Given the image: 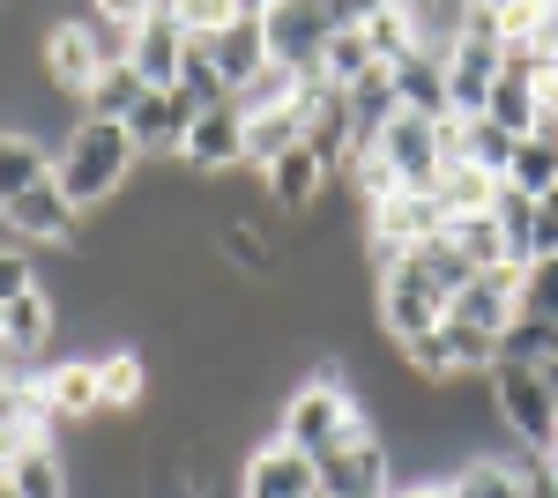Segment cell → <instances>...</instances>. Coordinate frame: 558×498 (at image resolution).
Here are the masks:
<instances>
[{
  "mask_svg": "<svg viewBox=\"0 0 558 498\" xmlns=\"http://www.w3.org/2000/svg\"><path fill=\"white\" fill-rule=\"evenodd\" d=\"M142 171V149L120 120H75L60 142H52V186L68 194L75 216L105 208L112 194H128V179Z\"/></svg>",
  "mask_w": 558,
  "mask_h": 498,
  "instance_id": "cell-1",
  "label": "cell"
},
{
  "mask_svg": "<svg viewBox=\"0 0 558 498\" xmlns=\"http://www.w3.org/2000/svg\"><path fill=\"white\" fill-rule=\"evenodd\" d=\"M357 424H373V410L357 402V387L343 379V365H313L283 387V410H276V439L299 447V454H328L336 439H350Z\"/></svg>",
  "mask_w": 558,
  "mask_h": 498,
  "instance_id": "cell-2",
  "label": "cell"
},
{
  "mask_svg": "<svg viewBox=\"0 0 558 498\" xmlns=\"http://www.w3.org/2000/svg\"><path fill=\"white\" fill-rule=\"evenodd\" d=\"M484 394H492V416H499V432L514 447H529V454H551L558 447V402H551L544 365H492Z\"/></svg>",
  "mask_w": 558,
  "mask_h": 498,
  "instance_id": "cell-3",
  "label": "cell"
},
{
  "mask_svg": "<svg viewBox=\"0 0 558 498\" xmlns=\"http://www.w3.org/2000/svg\"><path fill=\"white\" fill-rule=\"evenodd\" d=\"M313 476H320V498H387L395 491V447L380 439V424H357L328 454H313Z\"/></svg>",
  "mask_w": 558,
  "mask_h": 498,
  "instance_id": "cell-4",
  "label": "cell"
},
{
  "mask_svg": "<svg viewBox=\"0 0 558 498\" xmlns=\"http://www.w3.org/2000/svg\"><path fill=\"white\" fill-rule=\"evenodd\" d=\"M260 38H268V60L276 68H291L305 83H320V52L336 38V23H328V0H276L268 15H260Z\"/></svg>",
  "mask_w": 558,
  "mask_h": 498,
  "instance_id": "cell-5",
  "label": "cell"
},
{
  "mask_svg": "<svg viewBox=\"0 0 558 498\" xmlns=\"http://www.w3.org/2000/svg\"><path fill=\"white\" fill-rule=\"evenodd\" d=\"M373 320H380V335L395 350H410V342H425L447 320V297L425 291L402 260H387V268H373Z\"/></svg>",
  "mask_w": 558,
  "mask_h": 498,
  "instance_id": "cell-6",
  "label": "cell"
},
{
  "mask_svg": "<svg viewBox=\"0 0 558 498\" xmlns=\"http://www.w3.org/2000/svg\"><path fill=\"white\" fill-rule=\"evenodd\" d=\"M373 157H380V171L402 194H432V186H439V120L395 112V126L373 142Z\"/></svg>",
  "mask_w": 558,
  "mask_h": 498,
  "instance_id": "cell-7",
  "label": "cell"
},
{
  "mask_svg": "<svg viewBox=\"0 0 558 498\" xmlns=\"http://www.w3.org/2000/svg\"><path fill=\"white\" fill-rule=\"evenodd\" d=\"M239 498H320V476H313V454L283 447V439H260L239 461Z\"/></svg>",
  "mask_w": 558,
  "mask_h": 498,
  "instance_id": "cell-8",
  "label": "cell"
},
{
  "mask_svg": "<svg viewBox=\"0 0 558 498\" xmlns=\"http://www.w3.org/2000/svg\"><path fill=\"white\" fill-rule=\"evenodd\" d=\"M0 223H8L15 246H75V239H83V216L68 208V194H60L52 179L31 186V194H15V202L0 208Z\"/></svg>",
  "mask_w": 558,
  "mask_h": 498,
  "instance_id": "cell-9",
  "label": "cell"
},
{
  "mask_svg": "<svg viewBox=\"0 0 558 498\" xmlns=\"http://www.w3.org/2000/svg\"><path fill=\"white\" fill-rule=\"evenodd\" d=\"M521 313V268H476L462 291L447 297V320H462V328H476V335H507V320Z\"/></svg>",
  "mask_w": 558,
  "mask_h": 498,
  "instance_id": "cell-10",
  "label": "cell"
},
{
  "mask_svg": "<svg viewBox=\"0 0 558 498\" xmlns=\"http://www.w3.org/2000/svg\"><path fill=\"white\" fill-rule=\"evenodd\" d=\"M179 60H186V31H179L172 0H165V8H149V15L128 31V68L149 89H172L179 83Z\"/></svg>",
  "mask_w": 558,
  "mask_h": 498,
  "instance_id": "cell-11",
  "label": "cell"
},
{
  "mask_svg": "<svg viewBox=\"0 0 558 498\" xmlns=\"http://www.w3.org/2000/svg\"><path fill=\"white\" fill-rule=\"evenodd\" d=\"M179 165L186 171H239L246 165V120H239L231 105L194 112V120H186V142H179Z\"/></svg>",
  "mask_w": 558,
  "mask_h": 498,
  "instance_id": "cell-12",
  "label": "cell"
},
{
  "mask_svg": "<svg viewBox=\"0 0 558 498\" xmlns=\"http://www.w3.org/2000/svg\"><path fill=\"white\" fill-rule=\"evenodd\" d=\"M299 126H305V149H313L328 171L350 165V105H343L336 83H305L299 89Z\"/></svg>",
  "mask_w": 558,
  "mask_h": 498,
  "instance_id": "cell-13",
  "label": "cell"
},
{
  "mask_svg": "<svg viewBox=\"0 0 558 498\" xmlns=\"http://www.w3.org/2000/svg\"><path fill=\"white\" fill-rule=\"evenodd\" d=\"M52 335H60V305H52L45 283H31L23 297L0 305V342H8L23 365H45V342H52Z\"/></svg>",
  "mask_w": 558,
  "mask_h": 498,
  "instance_id": "cell-14",
  "label": "cell"
},
{
  "mask_svg": "<svg viewBox=\"0 0 558 498\" xmlns=\"http://www.w3.org/2000/svg\"><path fill=\"white\" fill-rule=\"evenodd\" d=\"M202 52H209V68L223 75V83H254L260 68H268V38H260V15H231V23H216L209 38H194Z\"/></svg>",
  "mask_w": 558,
  "mask_h": 498,
  "instance_id": "cell-15",
  "label": "cell"
},
{
  "mask_svg": "<svg viewBox=\"0 0 558 498\" xmlns=\"http://www.w3.org/2000/svg\"><path fill=\"white\" fill-rule=\"evenodd\" d=\"M343 105H350V157H365L387 126H395V112H402V97H395V75H387V68H365V75L343 89Z\"/></svg>",
  "mask_w": 558,
  "mask_h": 498,
  "instance_id": "cell-16",
  "label": "cell"
},
{
  "mask_svg": "<svg viewBox=\"0 0 558 498\" xmlns=\"http://www.w3.org/2000/svg\"><path fill=\"white\" fill-rule=\"evenodd\" d=\"M260 186H268V202L283 208V216H313V202L336 186V171H328V165H320V157L299 142L291 157H276V165L260 171Z\"/></svg>",
  "mask_w": 558,
  "mask_h": 498,
  "instance_id": "cell-17",
  "label": "cell"
},
{
  "mask_svg": "<svg viewBox=\"0 0 558 498\" xmlns=\"http://www.w3.org/2000/svg\"><path fill=\"white\" fill-rule=\"evenodd\" d=\"M186 120H194V105H186L179 89H149V97L134 105V120H128L134 149H142V165H149V157H179V142H186Z\"/></svg>",
  "mask_w": 558,
  "mask_h": 498,
  "instance_id": "cell-18",
  "label": "cell"
},
{
  "mask_svg": "<svg viewBox=\"0 0 558 498\" xmlns=\"http://www.w3.org/2000/svg\"><path fill=\"white\" fill-rule=\"evenodd\" d=\"M387 75H395V97H402V112H417V120H447V60H439V45H417V52H402Z\"/></svg>",
  "mask_w": 558,
  "mask_h": 498,
  "instance_id": "cell-19",
  "label": "cell"
},
{
  "mask_svg": "<svg viewBox=\"0 0 558 498\" xmlns=\"http://www.w3.org/2000/svg\"><path fill=\"white\" fill-rule=\"evenodd\" d=\"M89 365H97V402H105V416H134L149 402V357H142L134 342H112V350L89 357Z\"/></svg>",
  "mask_w": 558,
  "mask_h": 498,
  "instance_id": "cell-20",
  "label": "cell"
},
{
  "mask_svg": "<svg viewBox=\"0 0 558 498\" xmlns=\"http://www.w3.org/2000/svg\"><path fill=\"white\" fill-rule=\"evenodd\" d=\"M0 484L23 491V498H68V454H60V432L23 439V447L8 454V476H0Z\"/></svg>",
  "mask_w": 558,
  "mask_h": 498,
  "instance_id": "cell-21",
  "label": "cell"
},
{
  "mask_svg": "<svg viewBox=\"0 0 558 498\" xmlns=\"http://www.w3.org/2000/svg\"><path fill=\"white\" fill-rule=\"evenodd\" d=\"M45 410H52V432H75V424H97L105 402H97V365H45Z\"/></svg>",
  "mask_w": 558,
  "mask_h": 498,
  "instance_id": "cell-22",
  "label": "cell"
},
{
  "mask_svg": "<svg viewBox=\"0 0 558 498\" xmlns=\"http://www.w3.org/2000/svg\"><path fill=\"white\" fill-rule=\"evenodd\" d=\"M507 186H514V194H529V202L558 194V120H536L514 142V157H507Z\"/></svg>",
  "mask_w": 558,
  "mask_h": 498,
  "instance_id": "cell-23",
  "label": "cell"
},
{
  "mask_svg": "<svg viewBox=\"0 0 558 498\" xmlns=\"http://www.w3.org/2000/svg\"><path fill=\"white\" fill-rule=\"evenodd\" d=\"M52 179V142L38 134H23V126H0V208L15 202V194H31Z\"/></svg>",
  "mask_w": 558,
  "mask_h": 498,
  "instance_id": "cell-24",
  "label": "cell"
},
{
  "mask_svg": "<svg viewBox=\"0 0 558 498\" xmlns=\"http://www.w3.org/2000/svg\"><path fill=\"white\" fill-rule=\"evenodd\" d=\"M447 498H529V469H514L507 454H470L447 476Z\"/></svg>",
  "mask_w": 558,
  "mask_h": 498,
  "instance_id": "cell-25",
  "label": "cell"
},
{
  "mask_svg": "<svg viewBox=\"0 0 558 498\" xmlns=\"http://www.w3.org/2000/svg\"><path fill=\"white\" fill-rule=\"evenodd\" d=\"M142 97H149V83H142L128 60H120V68H105V75L83 89V120H120V126H128Z\"/></svg>",
  "mask_w": 558,
  "mask_h": 498,
  "instance_id": "cell-26",
  "label": "cell"
},
{
  "mask_svg": "<svg viewBox=\"0 0 558 498\" xmlns=\"http://www.w3.org/2000/svg\"><path fill=\"white\" fill-rule=\"evenodd\" d=\"M299 142H305L299 105H291V112H254V120H246V165H254V171H268L276 157H291Z\"/></svg>",
  "mask_w": 558,
  "mask_h": 498,
  "instance_id": "cell-27",
  "label": "cell"
},
{
  "mask_svg": "<svg viewBox=\"0 0 558 498\" xmlns=\"http://www.w3.org/2000/svg\"><path fill=\"white\" fill-rule=\"evenodd\" d=\"M291 105H299V75H291V68H276V60L260 68L254 83L231 89V112H239V120H254V112H291Z\"/></svg>",
  "mask_w": 558,
  "mask_h": 498,
  "instance_id": "cell-28",
  "label": "cell"
},
{
  "mask_svg": "<svg viewBox=\"0 0 558 498\" xmlns=\"http://www.w3.org/2000/svg\"><path fill=\"white\" fill-rule=\"evenodd\" d=\"M447 239H454V253H462L470 268H507V239H499L492 208H476V216H447Z\"/></svg>",
  "mask_w": 558,
  "mask_h": 498,
  "instance_id": "cell-29",
  "label": "cell"
},
{
  "mask_svg": "<svg viewBox=\"0 0 558 498\" xmlns=\"http://www.w3.org/2000/svg\"><path fill=\"white\" fill-rule=\"evenodd\" d=\"M179 97H186V105H194V112H216V105H231V83H223V75H216L209 68V52H202V45L186 38V60H179Z\"/></svg>",
  "mask_w": 558,
  "mask_h": 498,
  "instance_id": "cell-30",
  "label": "cell"
},
{
  "mask_svg": "<svg viewBox=\"0 0 558 498\" xmlns=\"http://www.w3.org/2000/svg\"><path fill=\"white\" fill-rule=\"evenodd\" d=\"M507 157H514V134L492 120H462V165H476L484 179H507Z\"/></svg>",
  "mask_w": 558,
  "mask_h": 498,
  "instance_id": "cell-31",
  "label": "cell"
},
{
  "mask_svg": "<svg viewBox=\"0 0 558 498\" xmlns=\"http://www.w3.org/2000/svg\"><path fill=\"white\" fill-rule=\"evenodd\" d=\"M365 52H373V68H395L402 52H417V23H410V15H402V8L387 0L380 15L365 23Z\"/></svg>",
  "mask_w": 558,
  "mask_h": 498,
  "instance_id": "cell-32",
  "label": "cell"
},
{
  "mask_svg": "<svg viewBox=\"0 0 558 498\" xmlns=\"http://www.w3.org/2000/svg\"><path fill=\"white\" fill-rule=\"evenodd\" d=\"M492 186H499V179H484L476 165H447L432 194H439V208H447V216H476V208H492Z\"/></svg>",
  "mask_w": 558,
  "mask_h": 498,
  "instance_id": "cell-33",
  "label": "cell"
},
{
  "mask_svg": "<svg viewBox=\"0 0 558 498\" xmlns=\"http://www.w3.org/2000/svg\"><path fill=\"white\" fill-rule=\"evenodd\" d=\"M373 68V52H365V31H336L328 38V52H320V83H336V89H350L357 75Z\"/></svg>",
  "mask_w": 558,
  "mask_h": 498,
  "instance_id": "cell-34",
  "label": "cell"
},
{
  "mask_svg": "<svg viewBox=\"0 0 558 498\" xmlns=\"http://www.w3.org/2000/svg\"><path fill=\"white\" fill-rule=\"evenodd\" d=\"M521 313L558 320V253H544V260H529V268H521Z\"/></svg>",
  "mask_w": 558,
  "mask_h": 498,
  "instance_id": "cell-35",
  "label": "cell"
},
{
  "mask_svg": "<svg viewBox=\"0 0 558 498\" xmlns=\"http://www.w3.org/2000/svg\"><path fill=\"white\" fill-rule=\"evenodd\" d=\"M31 283H38V260H31V246L0 239V305H8V297H23Z\"/></svg>",
  "mask_w": 558,
  "mask_h": 498,
  "instance_id": "cell-36",
  "label": "cell"
},
{
  "mask_svg": "<svg viewBox=\"0 0 558 498\" xmlns=\"http://www.w3.org/2000/svg\"><path fill=\"white\" fill-rule=\"evenodd\" d=\"M544 253H558V194H544L529 216V260H544Z\"/></svg>",
  "mask_w": 558,
  "mask_h": 498,
  "instance_id": "cell-37",
  "label": "cell"
},
{
  "mask_svg": "<svg viewBox=\"0 0 558 498\" xmlns=\"http://www.w3.org/2000/svg\"><path fill=\"white\" fill-rule=\"evenodd\" d=\"M149 8H165V0H89V15H105V23H120V31H134Z\"/></svg>",
  "mask_w": 558,
  "mask_h": 498,
  "instance_id": "cell-38",
  "label": "cell"
},
{
  "mask_svg": "<svg viewBox=\"0 0 558 498\" xmlns=\"http://www.w3.org/2000/svg\"><path fill=\"white\" fill-rule=\"evenodd\" d=\"M380 8H387V0H328V23H336V31H365Z\"/></svg>",
  "mask_w": 558,
  "mask_h": 498,
  "instance_id": "cell-39",
  "label": "cell"
},
{
  "mask_svg": "<svg viewBox=\"0 0 558 498\" xmlns=\"http://www.w3.org/2000/svg\"><path fill=\"white\" fill-rule=\"evenodd\" d=\"M387 498H447V484H439V476H402Z\"/></svg>",
  "mask_w": 558,
  "mask_h": 498,
  "instance_id": "cell-40",
  "label": "cell"
},
{
  "mask_svg": "<svg viewBox=\"0 0 558 498\" xmlns=\"http://www.w3.org/2000/svg\"><path fill=\"white\" fill-rule=\"evenodd\" d=\"M23 373H38V365H23V357H15V350L0 342V394H8V387H15V379H23Z\"/></svg>",
  "mask_w": 558,
  "mask_h": 498,
  "instance_id": "cell-41",
  "label": "cell"
},
{
  "mask_svg": "<svg viewBox=\"0 0 558 498\" xmlns=\"http://www.w3.org/2000/svg\"><path fill=\"white\" fill-rule=\"evenodd\" d=\"M529 498H558V484H551V476H536V469H529Z\"/></svg>",
  "mask_w": 558,
  "mask_h": 498,
  "instance_id": "cell-42",
  "label": "cell"
},
{
  "mask_svg": "<svg viewBox=\"0 0 558 498\" xmlns=\"http://www.w3.org/2000/svg\"><path fill=\"white\" fill-rule=\"evenodd\" d=\"M544 379H551V402H558V357H551V365H544Z\"/></svg>",
  "mask_w": 558,
  "mask_h": 498,
  "instance_id": "cell-43",
  "label": "cell"
},
{
  "mask_svg": "<svg viewBox=\"0 0 558 498\" xmlns=\"http://www.w3.org/2000/svg\"><path fill=\"white\" fill-rule=\"evenodd\" d=\"M0 498H23V491H8V484H0Z\"/></svg>",
  "mask_w": 558,
  "mask_h": 498,
  "instance_id": "cell-44",
  "label": "cell"
}]
</instances>
